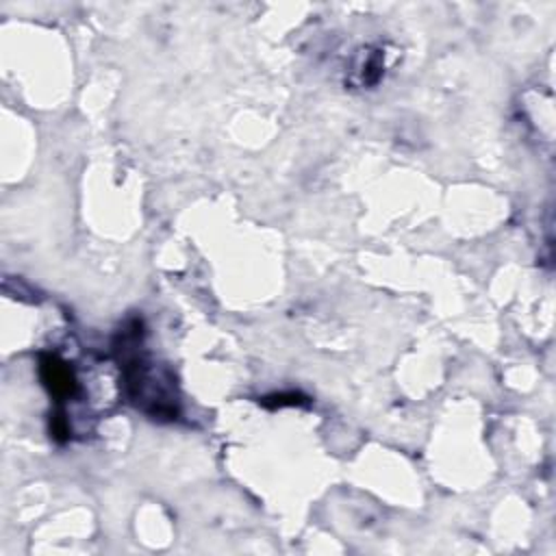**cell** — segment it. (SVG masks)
I'll list each match as a JSON object with an SVG mask.
<instances>
[{"label":"cell","mask_w":556,"mask_h":556,"mask_svg":"<svg viewBox=\"0 0 556 556\" xmlns=\"http://www.w3.org/2000/svg\"><path fill=\"white\" fill-rule=\"evenodd\" d=\"M39 374H41V380H43L46 389H48L54 397H61V400H63V397L74 395V391H76L74 374H72V369L67 367V363H63L61 358H56V356H52V354L41 356Z\"/></svg>","instance_id":"2"},{"label":"cell","mask_w":556,"mask_h":556,"mask_svg":"<svg viewBox=\"0 0 556 556\" xmlns=\"http://www.w3.org/2000/svg\"><path fill=\"white\" fill-rule=\"evenodd\" d=\"M137 328L124 330L122 345L117 348L122 352V374H124V387L130 397V402L146 410L152 417H165L172 419L178 410V402L174 395V380H165L161 376H154L152 363L146 361V356L137 350Z\"/></svg>","instance_id":"1"}]
</instances>
